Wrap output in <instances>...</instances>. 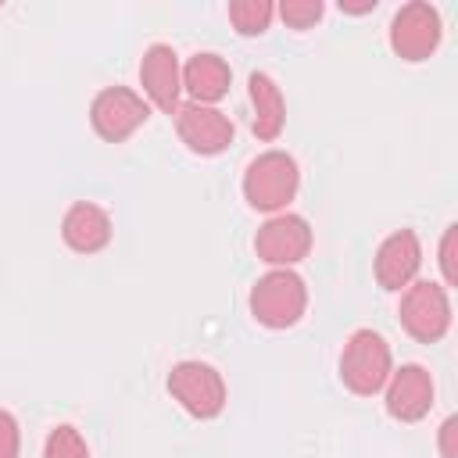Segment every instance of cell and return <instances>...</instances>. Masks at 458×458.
I'll list each match as a JSON object with an SVG mask.
<instances>
[{"mask_svg": "<svg viewBox=\"0 0 458 458\" xmlns=\"http://www.w3.org/2000/svg\"><path fill=\"white\" fill-rule=\"evenodd\" d=\"M150 118V104L143 93L129 86H104L89 104V125L104 143L129 140Z\"/></svg>", "mask_w": 458, "mask_h": 458, "instance_id": "cell-7", "label": "cell"}, {"mask_svg": "<svg viewBox=\"0 0 458 458\" xmlns=\"http://www.w3.org/2000/svg\"><path fill=\"white\" fill-rule=\"evenodd\" d=\"M383 390H386V411L397 422H419L433 408V376L419 361L394 369Z\"/></svg>", "mask_w": 458, "mask_h": 458, "instance_id": "cell-12", "label": "cell"}, {"mask_svg": "<svg viewBox=\"0 0 458 458\" xmlns=\"http://www.w3.org/2000/svg\"><path fill=\"white\" fill-rule=\"evenodd\" d=\"M440 276L444 286H458V222H451L440 236Z\"/></svg>", "mask_w": 458, "mask_h": 458, "instance_id": "cell-19", "label": "cell"}, {"mask_svg": "<svg viewBox=\"0 0 458 458\" xmlns=\"http://www.w3.org/2000/svg\"><path fill=\"white\" fill-rule=\"evenodd\" d=\"M311 250V225L304 215L279 211L268 215L254 233V254L272 268H290L304 261Z\"/></svg>", "mask_w": 458, "mask_h": 458, "instance_id": "cell-8", "label": "cell"}, {"mask_svg": "<svg viewBox=\"0 0 458 458\" xmlns=\"http://www.w3.org/2000/svg\"><path fill=\"white\" fill-rule=\"evenodd\" d=\"M250 315L265 329H290L308 308V286L293 268H268L250 286Z\"/></svg>", "mask_w": 458, "mask_h": 458, "instance_id": "cell-3", "label": "cell"}, {"mask_svg": "<svg viewBox=\"0 0 458 458\" xmlns=\"http://www.w3.org/2000/svg\"><path fill=\"white\" fill-rule=\"evenodd\" d=\"M165 386L193 419H215L225 408V379L211 361H200V358L175 361Z\"/></svg>", "mask_w": 458, "mask_h": 458, "instance_id": "cell-5", "label": "cell"}, {"mask_svg": "<svg viewBox=\"0 0 458 458\" xmlns=\"http://www.w3.org/2000/svg\"><path fill=\"white\" fill-rule=\"evenodd\" d=\"M340 11H347V14H365V11H376V0H340Z\"/></svg>", "mask_w": 458, "mask_h": 458, "instance_id": "cell-22", "label": "cell"}, {"mask_svg": "<svg viewBox=\"0 0 458 458\" xmlns=\"http://www.w3.org/2000/svg\"><path fill=\"white\" fill-rule=\"evenodd\" d=\"M233 86V68L225 64L222 54L215 50H197L182 64V89L190 93L193 104H215L229 93Z\"/></svg>", "mask_w": 458, "mask_h": 458, "instance_id": "cell-14", "label": "cell"}, {"mask_svg": "<svg viewBox=\"0 0 458 458\" xmlns=\"http://www.w3.org/2000/svg\"><path fill=\"white\" fill-rule=\"evenodd\" d=\"M43 458H89V447H86V437L72 426V422H61L47 433L43 440Z\"/></svg>", "mask_w": 458, "mask_h": 458, "instance_id": "cell-17", "label": "cell"}, {"mask_svg": "<svg viewBox=\"0 0 458 458\" xmlns=\"http://www.w3.org/2000/svg\"><path fill=\"white\" fill-rule=\"evenodd\" d=\"M394 372V354H390V344L383 333L376 329H354L347 340H344V351H340V379L351 394L358 397H372L386 386Z\"/></svg>", "mask_w": 458, "mask_h": 458, "instance_id": "cell-1", "label": "cell"}, {"mask_svg": "<svg viewBox=\"0 0 458 458\" xmlns=\"http://www.w3.org/2000/svg\"><path fill=\"white\" fill-rule=\"evenodd\" d=\"M279 18L290 25V29H311L318 18H322V0H283L279 7Z\"/></svg>", "mask_w": 458, "mask_h": 458, "instance_id": "cell-18", "label": "cell"}, {"mask_svg": "<svg viewBox=\"0 0 458 458\" xmlns=\"http://www.w3.org/2000/svg\"><path fill=\"white\" fill-rule=\"evenodd\" d=\"M297 190H301V168L286 150H265L243 172V200L254 211L279 215L297 197Z\"/></svg>", "mask_w": 458, "mask_h": 458, "instance_id": "cell-2", "label": "cell"}, {"mask_svg": "<svg viewBox=\"0 0 458 458\" xmlns=\"http://www.w3.org/2000/svg\"><path fill=\"white\" fill-rule=\"evenodd\" d=\"M444 25L429 0H408L390 18V50L401 61H426L440 47Z\"/></svg>", "mask_w": 458, "mask_h": 458, "instance_id": "cell-6", "label": "cell"}, {"mask_svg": "<svg viewBox=\"0 0 458 458\" xmlns=\"http://www.w3.org/2000/svg\"><path fill=\"white\" fill-rule=\"evenodd\" d=\"M272 14H276V4H268V0H233L229 4V21L240 36H261L268 29Z\"/></svg>", "mask_w": 458, "mask_h": 458, "instance_id": "cell-16", "label": "cell"}, {"mask_svg": "<svg viewBox=\"0 0 458 458\" xmlns=\"http://www.w3.org/2000/svg\"><path fill=\"white\" fill-rule=\"evenodd\" d=\"M175 132H179V140L193 154L211 157V154H222L233 143V132L236 129H233L229 114H222L215 104H193V100H186V104L175 107Z\"/></svg>", "mask_w": 458, "mask_h": 458, "instance_id": "cell-9", "label": "cell"}, {"mask_svg": "<svg viewBox=\"0 0 458 458\" xmlns=\"http://www.w3.org/2000/svg\"><path fill=\"white\" fill-rule=\"evenodd\" d=\"M61 240L75 254H97L111 243V215L93 200H75L61 218Z\"/></svg>", "mask_w": 458, "mask_h": 458, "instance_id": "cell-13", "label": "cell"}, {"mask_svg": "<svg viewBox=\"0 0 458 458\" xmlns=\"http://www.w3.org/2000/svg\"><path fill=\"white\" fill-rule=\"evenodd\" d=\"M401 326L411 340L419 344H437L447 336L451 329V297H447V286L444 283H433V279H415L404 286L401 293Z\"/></svg>", "mask_w": 458, "mask_h": 458, "instance_id": "cell-4", "label": "cell"}, {"mask_svg": "<svg viewBox=\"0 0 458 458\" xmlns=\"http://www.w3.org/2000/svg\"><path fill=\"white\" fill-rule=\"evenodd\" d=\"M247 93H250V107H254V122H250L254 136L261 143L279 140V132L286 125V100H283V89L276 86V79L268 72H250Z\"/></svg>", "mask_w": 458, "mask_h": 458, "instance_id": "cell-15", "label": "cell"}, {"mask_svg": "<svg viewBox=\"0 0 458 458\" xmlns=\"http://www.w3.org/2000/svg\"><path fill=\"white\" fill-rule=\"evenodd\" d=\"M440 458H458V415H447L440 426Z\"/></svg>", "mask_w": 458, "mask_h": 458, "instance_id": "cell-21", "label": "cell"}, {"mask_svg": "<svg viewBox=\"0 0 458 458\" xmlns=\"http://www.w3.org/2000/svg\"><path fill=\"white\" fill-rule=\"evenodd\" d=\"M376 268V283L390 293H401L408 283H415L419 268H422V243L415 236V229H394L372 258Z\"/></svg>", "mask_w": 458, "mask_h": 458, "instance_id": "cell-11", "label": "cell"}, {"mask_svg": "<svg viewBox=\"0 0 458 458\" xmlns=\"http://www.w3.org/2000/svg\"><path fill=\"white\" fill-rule=\"evenodd\" d=\"M21 451V429H18V419L0 408V458H18Z\"/></svg>", "mask_w": 458, "mask_h": 458, "instance_id": "cell-20", "label": "cell"}, {"mask_svg": "<svg viewBox=\"0 0 458 458\" xmlns=\"http://www.w3.org/2000/svg\"><path fill=\"white\" fill-rule=\"evenodd\" d=\"M140 86L147 93V104H154L165 114H175L182 97V68L179 54L168 43H150L140 57Z\"/></svg>", "mask_w": 458, "mask_h": 458, "instance_id": "cell-10", "label": "cell"}]
</instances>
